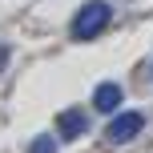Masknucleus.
Returning a JSON list of instances; mask_svg holds the SVG:
<instances>
[{
    "label": "nucleus",
    "mask_w": 153,
    "mask_h": 153,
    "mask_svg": "<svg viewBox=\"0 0 153 153\" xmlns=\"http://www.w3.org/2000/svg\"><path fill=\"white\" fill-rule=\"evenodd\" d=\"M141 129H145V113L125 109V113H113V121H109V129H105V141L109 145H125V141H133Z\"/></svg>",
    "instance_id": "nucleus-2"
},
{
    "label": "nucleus",
    "mask_w": 153,
    "mask_h": 153,
    "mask_svg": "<svg viewBox=\"0 0 153 153\" xmlns=\"http://www.w3.org/2000/svg\"><path fill=\"white\" fill-rule=\"evenodd\" d=\"M56 133H61L65 141H73V137H85V133H89V117H85L81 109H65V113L56 117Z\"/></svg>",
    "instance_id": "nucleus-3"
},
{
    "label": "nucleus",
    "mask_w": 153,
    "mask_h": 153,
    "mask_svg": "<svg viewBox=\"0 0 153 153\" xmlns=\"http://www.w3.org/2000/svg\"><path fill=\"white\" fill-rule=\"evenodd\" d=\"M8 53H12V48H8V45H0V69L8 65Z\"/></svg>",
    "instance_id": "nucleus-6"
},
{
    "label": "nucleus",
    "mask_w": 153,
    "mask_h": 153,
    "mask_svg": "<svg viewBox=\"0 0 153 153\" xmlns=\"http://www.w3.org/2000/svg\"><path fill=\"white\" fill-rule=\"evenodd\" d=\"M109 20H113V8H109L105 0H89V4H81V12L73 16V36L76 40H93V36H101V32L109 28Z\"/></svg>",
    "instance_id": "nucleus-1"
},
{
    "label": "nucleus",
    "mask_w": 153,
    "mask_h": 153,
    "mask_svg": "<svg viewBox=\"0 0 153 153\" xmlns=\"http://www.w3.org/2000/svg\"><path fill=\"white\" fill-rule=\"evenodd\" d=\"M121 85H113V81H105V85H97V93H93V109H101V113H109L113 117L117 109H121Z\"/></svg>",
    "instance_id": "nucleus-4"
},
{
    "label": "nucleus",
    "mask_w": 153,
    "mask_h": 153,
    "mask_svg": "<svg viewBox=\"0 0 153 153\" xmlns=\"http://www.w3.org/2000/svg\"><path fill=\"white\" fill-rule=\"evenodd\" d=\"M28 153H56V137H48V133H40V137H32Z\"/></svg>",
    "instance_id": "nucleus-5"
}]
</instances>
